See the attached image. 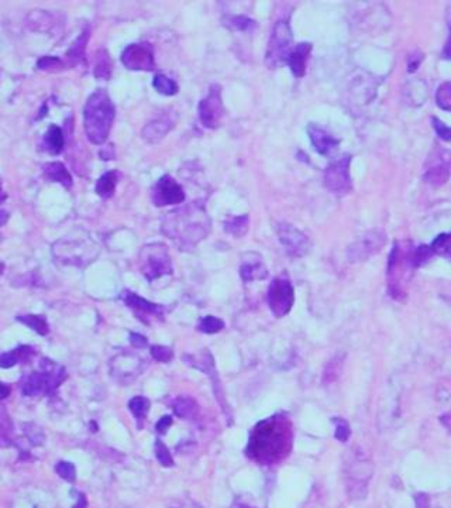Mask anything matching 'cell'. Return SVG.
Instances as JSON below:
<instances>
[{"label":"cell","mask_w":451,"mask_h":508,"mask_svg":"<svg viewBox=\"0 0 451 508\" xmlns=\"http://www.w3.org/2000/svg\"><path fill=\"white\" fill-rule=\"evenodd\" d=\"M307 134H309L311 142L315 147V150L322 155H328L331 151L336 150L340 144V140L335 138L327 130L318 125H309L307 126Z\"/></svg>","instance_id":"obj_19"},{"label":"cell","mask_w":451,"mask_h":508,"mask_svg":"<svg viewBox=\"0 0 451 508\" xmlns=\"http://www.w3.org/2000/svg\"><path fill=\"white\" fill-rule=\"evenodd\" d=\"M451 155L448 151L439 150L435 153V157H430L427 161L426 171L423 174V181L430 183L433 187H440L446 183L451 173Z\"/></svg>","instance_id":"obj_16"},{"label":"cell","mask_w":451,"mask_h":508,"mask_svg":"<svg viewBox=\"0 0 451 508\" xmlns=\"http://www.w3.org/2000/svg\"><path fill=\"white\" fill-rule=\"evenodd\" d=\"M248 225H250L248 215L235 216V218H231L227 222H224V230L227 233H230L235 238H242L247 233Z\"/></svg>","instance_id":"obj_33"},{"label":"cell","mask_w":451,"mask_h":508,"mask_svg":"<svg viewBox=\"0 0 451 508\" xmlns=\"http://www.w3.org/2000/svg\"><path fill=\"white\" fill-rule=\"evenodd\" d=\"M151 356L161 363H168L174 359V352L170 348H165V346H153L151 348Z\"/></svg>","instance_id":"obj_45"},{"label":"cell","mask_w":451,"mask_h":508,"mask_svg":"<svg viewBox=\"0 0 451 508\" xmlns=\"http://www.w3.org/2000/svg\"><path fill=\"white\" fill-rule=\"evenodd\" d=\"M66 377L64 366L50 359H42L38 364V372H33L23 379L21 392L26 397L53 396Z\"/></svg>","instance_id":"obj_4"},{"label":"cell","mask_w":451,"mask_h":508,"mask_svg":"<svg viewBox=\"0 0 451 508\" xmlns=\"http://www.w3.org/2000/svg\"><path fill=\"white\" fill-rule=\"evenodd\" d=\"M436 103L441 110L451 112V82H444L436 92Z\"/></svg>","instance_id":"obj_38"},{"label":"cell","mask_w":451,"mask_h":508,"mask_svg":"<svg viewBox=\"0 0 451 508\" xmlns=\"http://www.w3.org/2000/svg\"><path fill=\"white\" fill-rule=\"evenodd\" d=\"M447 25H448V38H447V42L444 44V49H443V53H441V57L444 60H451V13H448V17H447Z\"/></svg>","instance_id":"obj_48"},{"label":"cell","mask_w":451,"mask_h":508,"mask_svg":"<svg viewBox=\"0 0 451 508\" xmlns=\"http://www.w3.org/2000/svg\"><path fill=\"white\" fill-rule=\"evenodd\" d=\"M122 62L131 71H153L155 68L154 51L150 44H130L122 53Z\"/></svg>","instance_id":"obj_13"},{"label":"cell","mask_w":451,"mask_h":508,"mask_svg":"<svg viewBox=\"0 0 451 508\" xmlns=\"http://www.w3.org/2000/svg\"><path fill=\"white\" fill-rule=\"evenodd\" d=\"M140 270L149 281L172 274V262L167 246L151 243L142 247L140 253Z\"/></svg>","instance_id":"obj_6"},{"label":"cell","mask_w":451,"mask_h":508,"mask_svg":"<svg viewBox=\"0 0 451 508\" xmlns=\"http://www.w3.org/2000/svg\"><path fill=\"white\" fill-rule=\"evenodd\" d=\"M174 127V119L171 114H159L142 129V138L149 143H157Z\"/></svg>","instance_id":"obj_21"},{"label":"cell","mask_w":451,"mask_h":508,"mask_svg":"<svg viewBox=\"0 0 451 508\" xmlns=\"http://www.w3.org/2000/svg\"><path fill=\"white\" fill-rule=\"evenodd\" d=\"M110 368L118 381L126 383L142 372V360L133 353H122L112 359Z\"/></svg>","instance_id":"obj_18"},{"label":"cell","mask_w":451,"mask_h":508,"mask_svg":"<svg viewBox=\"0 0 451 508\" xmlns=\"http://www.w3.org/2000/svg\"><path fill=\"white\" fill-rule=\"evenodd\" d=\"M237 507H239V508H254V507H250V505H246V504H239Z\"/></svg>","instance_id":"obj_56"},{"label":"cell","mask_w":451,"mask_h":508,"mask_svg":"<svg viewBox=\"0 0 451 508\" xmlns=\"http://www.w3.org/2000/svg\"><path fill=\"white\" fill-rule=\"evenodd\" d=\"M23 428H25V432H26V436L27 440L31 445H41L44 444L45 441V435L42 432V429L40 427H37L36 424H25L23 425Z\"/></svg>","instance_id":"obj_41"},{"label":"cell","mask_w":451,"mask_h":508,"mask_svg":"<svg viewBox=\"0 0 451 508\" xmlns=\"http://www.w3.org/2000/svg\"><path fill=\"white\" fill-rule=\"evenodd\" d=\"M374 466L371 459L360 448H352L347 453L344 473L347 490L351 498L361 500L367 496L368 483L372 477Z\"/></svg>","instance_id":"obj_5"},{"label":"cell","mask_w":451,"mask_h":508,"mask_svg":"<svg viewBox=\"0 0 451 508\" xmlns=\"http://www.w3.org/2000/svg\"><path fill=\"white\" fill-rule=\"evenodd\" d=\"M267 301L271 312L276 318L288 315L295 303V290L292 283L285 277H276L268 287Z\"/></svg>","instance_id":"obj_10"},{"label":"cell","mask_w":451,"mask_h":508,"mask_svg":"<svg viewBox=\"0 0 451 508\" xmlns=\"http://www.w3.org/2000/svg\"><path fill=\"white\" fill-rule=\"evenodd\" d=\"M416 507L417 508H430V500L426 494L416 496Z\"/></svg>","instance_id":"obj_52"},{"label":"cell","mask_w":451,"mask_h":508,"mask_svg":"<svg viewBox=\"0 0 451 508\" xmlns=\"http://www.w3.org/2000/svg\"><path fill=\"white\" fill-rule=\"evenodd\" d=\"M44 143L47 150L51 154H60L64 150V133L57 125H51L44 136Z\"/></svg>","instance_id":"obj_26"},{"label":"cell","mask_w":451,"mask_h":508,"mask_svg":"<svg viewBox=\"0 0 451 508\" xmlns=\"http://www.w3.org/2000/svg\"><path fill=\"white\" fill-rule=\"evenodd\" d=\"M172 408H174V412L178 415V417H181L183 420L195 418L198 415V411H199V407H198L196 401L194 398H189V397L177 398L172 404Z\"/></svg>","instance_id":"obj_27"},{"label":"cell","mask_w":451,"mask_h":508,"mask_svg":"<svg viewBox=\"0 0 451 508\" xmlns=\"http://www.w3.org/2000/svg\"><path fill=\"white\" fill-rule=\"evenodd\" d=\"M223 328H224V322H223L222 319L216 318V316H213V315H207V316H205L203 319H201L199 325H198V329H199L201 332H203V333H209V335H211V333H218V332H220Z\"/></svg>","instance_id":"obj_36"},{"label":"cell","mask_w":451,"mask_h":508,"mask_svg":"<svg viewBox=\"0 0 451 508\" xmlns=\"http://www.w3.org/2000/svg\"><path fill=\"white\" fill-rule=\"evenodd\" d=\"M161 230L179 250H192L209 235L210 218L203 205L189 203L165 215Z\"/></svg>","instance_id":"obj_1"},{"label":"cell","mask_w":451,"mask_h":508,"mask_svg":"<svg viewBox=\"0 0 451 508\" xmlns=\"http://www.w3.org/2000/svg\"><path fill=\"white\" fill-rule=\"evenodd\" d=\"M85 505H86V498L83 494H79V501L74 508H85Z\"/></svg>","instance_id":"obj_54"},{"label":"cell","mask_w":451,"mask_h":508,"mask_svg":"<svg viewBox=\"0 0 451 508\" xmlns=\"http://www.w3.org/2000/svg\"><path fill=\"white\" fill-rule=\"evenodd\" d=\"M335 424H336V432H335V437L337 441L340 442H347L348 437L351 435V429H350V425L347 424V421L342 420V418H335L333 420Z\"/></svg>","instance_id":"obj_46"},{"label":"cell","mask_w":451,"mask_h":508,"mask_svg":"<svg viewBox=\"0 0 451 508\" xmlns=\"http://www.w3.org/2000/svg\"><path fill=\"white\" fill-rule=\"evenodd\" d=\"M430 249H432L433 254L436 253V254H441V256H443V254L450 253L451 251V233H441V235H439L433 240Z\"/></svg>","instance_id":"obj_40"},{"label":"cell","mask_w":451,"mask_h":508,"mask_svg":"<svg viewBox=\"0 0 451 508\" xmlns=\"http://www.w3.org/2000/svg\"><path fill=\"white\" fill-rule=\"evenodd\" d=\"M403 266H407V257H405V254L402 253L399 243L395 242L389 257H388L387 275H388V292L392 298L398 299V301H402V299L407 296V292L405 290H403L402 283H400L402 280L400 270L403 268Z\"/></svg>","instance_id":"obj_14"},{"label":"cell","mask_w":451,"mask_h":508,"mask_svg":"<svg viewBox=\"0 0 451 508\" xmlns=\"http://www.w3.org/2000/svg\"><path fill=\"white\" fill-rule=\"evenodd\" d=\"M112 74V61L105 50H99L94 57V77L109 79Z\"/></svg>","instance_id":"obj_34"},{"label":"cell","mask_w":451,"mask_h":508,"mask_svg":"<svg viewBox=\"0 0 451 508\" xmlns=\"http://www.w3.org/2000/svg\"><path fill=\"white\" fill-rule=\"evenodd\" d=\"M114 116V105L107 92L103 89L93 92L83 107V127L92 144L101 146L107 140Z\"/></svg>","instance_id":"obj_3"},{"label":"cell","mask_w":451,"mask_h":508,"mask_svg":"<svg viewBox=\"0 0 451 508\" xmlns=\"http://www.w3.org/2000/svg\"><path fill=\"white\" fill-rule=\"evenodd\" d=\"M26 25L34 33H54L58 21L50 12L33 10L30 14H27Z\"/></svg>","instance_id":"obj_22"},{"label":"cell","mask_w":451,"mask_h":508,"mask_svg":"<svg viewBox=\"0 0 451 508\" xmlns=\"http://www.w3.org/2000/svg\"><path fill=\"white\" fill-rule=\"evenodd\" d=\"M292 31L288 21H278L272 34L270 37L268 49L266 54V64L268 68H276L278 65L287 62L292 53Z\"/></svg>","instance_id":"obj_7"},{"label":"cell","mask_w":451,"mask_h":508,"mask_svg":"<svg viewBox=\"0 0 451 508\" xmlns=\"http://www.w3.org/2000/svg\"><path fill=\"white\" fill-rule=\"evenodd\" d=\"M122 299L125 301V304L131 308L137 315L138 318L141 316H153V318H158V316H162V311L164 308L161 305H157V304H153L150 301H147V299L138 296L137 294L134 292H130V291H125L122 294Z\"/></svg>","instance_id":"obj_20"},{"label":"cell","mask_w":451,"mask_h":508,"mask_svg":"<svg viewBox=\"0 0 451 508\" xmlns=\"http://www.w3.org/2000/svg\"><path fill=\"white\" fill-rule=\"evenodd\" d=\"M185 201V192L179 183L170 175L161 177L153 188V202L155 206L177 205Z\"/></svg>","instance_id":"obj_17"},{"label":"cell","mask_w":451,"mask_h":508,"mask_svg":"<svg viewBox=\"0 0 451 508\" xmlns=\"http://www.w3.org/2000/svg\"><path fill=\"white\" fill-rule=\"evenodd\" d=\"M292 428L287 418L272 417L261 421L253 431L247 455L258 463L272 465L289 453Z\"/></svg>","instance_id":"obj_2"},{"label":"cell","mask_w":451,"mask_h":508,"mask_svg":"<svg viewBox=\"0 0 451 508\" xmlns=\"http://www.w3.org/2000/svg\"><path fill=\"white\" fill-rule=\"evenodd\" d=\"M130 342H131L133 346H136L137 349L146 348V346L149 344V340L144 336H142V335H140V333H131L130 335Z\"/></svg>","instance_id":"obj_50"},{"label":"cell","mask_w":451,"mask_h":508,"mask_svg":"<svg viewBox=\"0 0 451 508\" xmlns=\"http://www.w3.org/2000/svg\"><path fill=\"white\" fill-rule=\"evenodd\" d=\"M153 85L159 92V94H162L165 97H172L178 92V84L174 79L168 78L167 75H164V74L155 75V78L153 81Z\"/></svg>","instance_id":"obj_35"},{"label":"cell","mask_w":451,"mask_h":508,"mask_svg":"<svg viewBox=\"0 0 451 508\" xmlns=\"http://www.w3.org/2000/svg\"><path fill=\"white\" fill-rule=\"evenodd\" d=\"M224 116V106L222 101V88L211 85L209 94L199 103V119L207 129H218Z\"/></svg>","instance_id":"obj_12"},{"label":"cell","mask_w":451,"mask_h":508,"mask_svg":"<svg viewBox=\"0 0 451 508\" xmlns=\"http://www.w3.org/2000/svg\"><path fill=\"white\" fill-rule=\"evenodd\" d=\"M432 125H433L436 134L441 138V140L451 142V127L450 126H447L437 118H432Z\"/></svg>","instance_id":"obj_47"},{"label":"cell","mask_w":451,"mask_h":508,"mask_svg":"<svg viewBox=\"0 0 451 508\" xmlns=\"http://www.w3.org/2000/svg\"><path fill=\"white\" fill-rule=\"evenodd\" d=\"M31 355H33V349L30 348V346H20V348L0 356V367L10 368L16 366L17 363H20L21 360L30 357Z\"/></svg>","instance_id":"obj_28"},{"label":"cell","mask_w":451,"mask_h":508,"mask_svg":"<svg viewBox=\"0 0 451 508\" xmlns=\"http://www.w3.org/2000/svg\"><path fill=\"white\" fill-rule=\"evenodd\" d=\"M351 155L346 154L333 161L324 171V187L333 194L344 195L351 191L350 178Z\"/></svg>","instance_id":"obj_11"},{"label":"cell","mask_w":451,"mask_h":508,"mask_svg":"<svg viewBox=\"0 0 451 508\" xmlns=\"http://www.w3.org/2000/svg\"><path fill=\"white\" fill-rule=\"evenodd\" d=\"M5 199V195L2 194V186H0V201H3Z\"/></svg>","instance_id":"obj_57"},{"label":"cell","mask_w":451,"mask_h":508,"mask_svg":"<svg viewBox=\"0 0 451 508\" xmlns=\"http://www.w3.org/2000/svg\"><path fill=\"white\" fill-rule=\"evenodd\" d=\"M311 51H312V44L311 42H300L289 54L287 64L289 65L292 74L296 78H302L305 75L306 61H307V58H309Z\"/></svg>","instance_id":"obj_23"},{"label":"cell","mask_w":451,"mask_h":508,"mask_svg":"<svg viewBox=\"0 0 451 508\" xmlns=\"http://www.w3.org/2000/svg\"><path fill=\"white\" fill-rule=\"evenodd\" d=\"M226 25L229 27H231L233 30H240V31H244V30H250L251 27H254V21L247 18V17H243V16H239V17H230L227 20Z\"/></svg>","instance_id":"obj_44"},{"label":"cell","mask_w":451,"mask_h":508,"mask_svg":"<svg viewBox=\"0 0 451 508\" xmlns=\"http://www.w3.org/2000/svg\"><path fill=\"white\" fill-rule=\"evenodd\" d=\"M54 256L64 264L86 266L98 256V246L88 242H66L61 240L54 244Z\"/></svg>","instance_id":"obj_8"},{"label":"cell","mask_w":451,"mask_h":508,"mask_svg":"<svg viewBox=\"0 0 451 508\" xmlns=\"http://www.w3.org/2000/svg\"><path fill=\"white\" fill-rule=\"evenodd\" d=\"M343 366H344V356L343 355H337V356H335L333 359H331L327 363L326 368H324L323 383L324 384L335 383L340 377V374L343 372Z\"/></svg>","instance_id":"obj_32"},{"label":"cell","mask_w":451,"mask_h":508,"mask_svg":"<svg viewBox=\"0 0 451 508\" xmlns=\"http://www.w3.org/2000/svg\"><path fill=\"white\" fill-rule=\"evenodd\" d=\"M172 422H174L172 417H170V415H164V417L157 422L155 429H157L158 433H165V432H167L170 429V427L172 425Z\"/></svg>","instance_id":"obj_49"},{"label":"cell","mask_w":451,"mask_h":508,"mask_svg":"<svg viewBox=\"0 0 451 508\" xmlns=\"http://www.w3.org/2000/svg\"><path fill=\"white\" fill-rule=\"evenodd\" d=\"M276 233L279 243L291 257H302L311 249V242L307 236L291 225L281 223L276 229Z\"/></svg>","instance_id":"obj_15"},{"label":"cell","mask_w":451,"mask_h":508,"mask_svg":"<svg viewBox=\"0 0 451 508\" xmlns=\"http://www.w3.org/2000/svg\"><path fill=\"white\" fill-rule=\"evenodd\" d=\"M155 457L164 468L174 466V459L172 455L170 453V449L159 440L155 442Z\"/></svg>","instance_id":"obj_39"},{"label":"cell","mask_w":451,"mask_h":508,"mask_svg":"<svg viewBox=\"0 0 451 508\" xmlns=\"http://www.w3.org/2000/svg\"><path fill=\"white\" fill-rule=\"evenodd\" d=\"M118 181V174L116 171H109L103 174L98 182H96V194L105 199L112 198L117 186Z\"/></svg>","instance_id":"obj_29"},{"label":"cell","mask_w":451,"mask_h":508,"mask_svg":"<svg viewBox=\"0 0 451 508\" xmlns=\"http://www.w3.org/2000/svg\"><path fill=\"white\" fill-rule=\"evenodd\" d=\"M387 243V235L383 229H372L355 239L347 249V259L351 263L365 262L383 250Z\"/></svg>","instance_id":"obj_9"},{"label":"cell","mask_w":451,"mask_h":508,"mask_svg":"<svg viewBox=\"0 0 451 508\" xmlns=\"http://www.w3.org/2000/svg\"><path fill=\"white\" fill-rule=\"evenodd\" d=\"M129 409L131 411L136 420H142L150 411V401L146 397H134L129 403Z\"/></svg>","instance_id":"obj_37"},{"label":"cell","mask_w":451,"mask_h":508,"mask_svg":"<svg viewBox=\"0 0 451 508\" xmlns=\"http://www.w3.org/2000/svg\"><path fill=\"white\" fill-rule=\"evenodd\" d=\"M240 275L244 283H251L254 280L267 279L268 271L259 256L254 254V259H251V254H250L248 260H244L240 267Z\"/></svg>","instance_id":"obj_24"},{"label":"cell","mask_w":451,"mask_h":508,"mask_svg":"<svg viewBox=\"0 0 451 508\" xmlns=\"http://www.w3.org/2000/svg\"><path fill=\"white\" fill-rule=\"evenodd\" d=\"M3 270H5V264H3L2 262H0V275H2V272H3Z\"/></svg>","instance_id":"obj_55"},{"label":"cell","mask_w":451,"mask_h":508,"mask_svg":"<svg viewBox=\"0 0 451 508\" xmlns=\"http://www.w3.org/2000/svg\"><path fill=\"white\" fill-rule=\"evenodd\" d=\"M10 392H12V388L9 385L0 383V400L8 398L10 396Z\"/></svg>","instance_id":"obj_53"},{"label":"cell","mask_w":451,"mask_h":508,"mask_svg":"<svg viewBox=\"0 0 451 508\" xmlns=\"http://www.w3.org/2000/svg\"><path fill=\"white\" fill-rule=\"evenodd\" d=\"M44 174L50 181L60 182L64 187L69 188L73 186V177L68 173L66 167L62 163H49L44 166Z\"/></svg>","instance_id":"obj_25"},{"label":"cell","mask_w":451,"mask_h":508,"mask_svg":"<svg viewBox=\"0 0 451 508\" xmlns=\"http://www.w3.org/2000/svg\"><path fill=\"white\" fill-rule=\"evenodd\" d=\"M16 319L21 323H25L26 327L31 328L34 332H37L41 336H45L50 331L49 322H47L45 316L42 315H20Z\"/></svg>","instance_id":"obj_31"},{"label":"cell","mask_w":451,"mask_h":508,"mask_svg":"<svg viewBox=\"0 0 451 508\" xmlns=\"http://www.w3.org/2000/svg\"><path fill=\"white\" fill-rule=\"evenodd\" d=\"M88 40H89V31H83L79 36V38L73 44V47L68 50L66 58L69 61V65H77L83 60Z\"/></svg>","instance_id":"obj_30"},{"label":"cell","mask_w":451,"mask_h":508,"mask_svg":"<svg viewBox=\"0 0 451 508\" xmlns=\"http://www.w3.org/2000/svg\"><path fill=\"white\" fill-rule=\"evenodd\" d=\"M55 472L58 473L61 479L69 483H74L77 479V469L74 463H70V461H60V463L55 466Z\"/></svg>","instance_id":"obj_42"},{"label":"cell","mask_w":451,"mask_h":508,"mask_svg":"<svg viewBox=\"0 0 451 508\" xmlns=\"http://www.w3.org/2000/svg\"><path fill=\"white\" fill-rule=\"evenodd\" d=\"M422 61H423V54H422V53H417V54L411 55V58H409V64H408V71H409V73H415L416 69L419 68V65H420Z\"/></svg>","instance_id":"obj_51"},{"label":"cell","mask_w":451,"mask_h":508,"mask_svg":"<svg viewBox=\"0 0 451 508\" xmlns=\"http://www.w3.org/2000/svg\"><path fill=\"white\" fill-rule=\"evenodd\" d=\"M64 66V62L57 57H42L37 62V68L41 71H55V69H61Z\"/></svg>","instance_id":"obj_43"}]
</instances>
